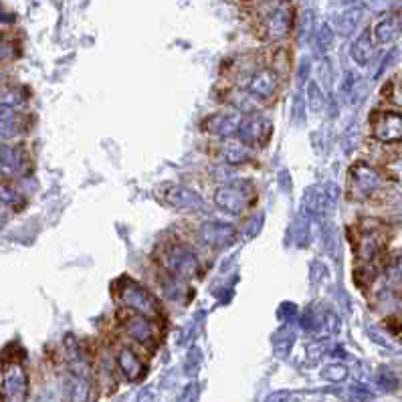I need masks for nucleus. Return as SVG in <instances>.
Segmentation results:
<instances>
[{
	"mask_svg": "<svg viewBox=\"0 0 402 402\" xmlns=\"http://www.w3.org/2000/svg\"><path fill=\"white\" fill-rule=\"evenodd\" d=\"M257 19L261 37L269 43H279L293 30V6L289 0H261Z\"/></svg>",
	"mask_w": 402,
	"mask_h": 402,
	"instance_id": "obj_1",
	"label": "nucleus"
},
{
	"mask_svg": "<svg viewBox=\"0 0 402 402\" xmlns=\"http://www.w3.org/2000/svg\"><path fill=\"white\" fill-rule=\"evenodd\" d=\"M118 297L119 302L136 313H142L150 320L160 317V304L156 302V297L150 293L148 287H143L142 283L134 281V279H123L118 287Z\"/></svg>",
	"mask_w": 402,
	"mask_h": 402,
	"instance_id": "obj_2",
	"label": "nucleus"
},
{
	"mask_svg": "<svg viewBox=\"0 0 402 402\" xmlns=\"http://www.w3.org/2000/svg\"><path fill=\"white\" fill-rule=\"evenodd\" d=\"M162 265L170 275H174L182 281H189L192 277H196V273L200 271V261L196 257L194 249H190L184 243H174V245L166 247L164 255H162Z\"/></svg>",
	"mask_w": 402,
	"mask_h": 402,
	"instance_id": "obj_3",
	"label": "nucleus"
},
{
	"mask_svg": "<svg viewBox=\"0 0 402 402\" xmlns=\"http://www.w3.org/2000/svg\"><path fill=\"white\" fill-rule=\"evenodd\" d=\"M158 196H160V200H164L166 204H170L178 211H186V213H204L207 211L204 198L196 190L182 186V184H162L158 189Z\"/></svg>",
	"mask_w": 402,
	"mask_h": 402,
	"instance_id": "obj_4",
	"label": "nucleus"
},
{
	"mask_svg": "<svg viewBox=\"0 0 402 402\" xmlns=\"http://www.w3.org/2000/svg\"><path fill=\"white\" fill-rule=\"evenodd\" d=\"M386 245V233L380 222H364L360 225V233L356 238V253L364 263L378 259Z\"/></svg>",
	"mask_w": 402,
	"mask_h": 402,
	"instance_id": "obj_5",
	"label": "nucleus"
},
{
	"mask_svg": "<svg viewBox=\"0 0 402 402\" xmlns=\"http://www.w3.org/2000/svg\"><path fill=\"white\" fill-rule=\"evenodd\" d=\"M382 172L366 162H358L350 170V192L356 198H370L382 189Z\"/></svg>",
	"mask_w": 402,
	"mask_h": 402,
	"instance_id": "obj_6",
	"label": "nucleus"
},
{
	"mask_svg": "<svg viewBox=\"0 0 402 402\" xmlns=\"http://www.w3.org/2000/svg\"><path fill=\"white\" fill-rule=\"evenodd\" d=\"M249 184L243 180H229L214 192V204L229 214H243L249 204Z\"/></svg>",
	"mask_w": 402,
	"mask_h": 402,
	"instance_id": "obj_7",
	"label": "nucleus"
},
{
	"mask_svg": "<svg viewBox=\"0 0 402 402\" xmlns=\"http://www.w3.org/2000/svg\"><path fill=\"white\" fill-rule=\"evenodd\" d=\"M238 142H243L247 148H257V146H265L269 136H271V121L263 118L257 112L247 114L241 119L238 125Z\"/></svg>",
	"mask_w": 402,
	"mask_h": 402,
	"instance_id": "obj_8",
	"label": "nucleus"
},
{
	"mask_svg": "<svg viewBox=\"0 0 402 402\" xmlns=\"http://www.w3.org/2000/svg\"><path fill=\"white\" fill-rule=\"evenodd\" d=\"M372 136L382 143L402 142V114L380 112L372 119Z\"/></svg>",
	"mask_w": 402,
	"mask_h": 402,
	"instance_id": "obj_9",
	"label": "nucleus"
},
{
	"mask_svg": "<svg viewBox=\"0 0 402 402\" xmlns=\"http://www.w3.org/2000/svg\"><path fill=\"white\" fill-rule=\"evenodd\" d=\"M121 330L130 340H134L140 346H152L156 340V328L152 320L136 311H130V315L121 320Z\"/></svg>",
	"mask_w": 402,
	"mask_h": 402,
	"instance_id": "obj_10",
	"label": "nucleus"
},
{
	"mask_svg": "<svg viewBox=\"0 0 402 402\" xmlns=\"http://www.w3.org/2000/svg\"><path fill=\"white\" fill-rule=\"evenodd\" d=\"M198 235H200V238H202L209 247L220 249V247H229V245L235 243L237 231H235V227L229 225V222H222V220H209V222L200 225Z\"/></svg>",
	"mask_w": 402,
	"mask_h": 402,
	"instance_id": "obj_11",
	"label": "nucleus"
},
{
	"mask_svg": "<svg viewBox=\"0 0 402 402\" xmlns=\"http://www.w3.org/2000/svg\"><path fill=\"white\" fill-rule=\"evenodd\" d=\"M277 73L273 69H257L247 83V94L255 101H269L277 94Z\"/></svg>",
	"mask_w": 402,
	"mask_h": 402,
	"instance_id": "obj_12",
	"label": "nucleus"
},
{
	"mask_svg": "<svg viewBox=\"0 0 402 402\" xmlns=\"http://www.w3.org/2000/svg\"><path fill=\"white\" fill-rule=\"evenodd\" d=\"M241 119H243V116L237 110H225V112H218L207 119V130H209V134H213L214 138L229 140L238 134Z\"/></svg>",
	"mask_w": 402,
	"mask_h": 402,
	"instance_id": "obj_13",
	"label": "nucleus"
},
{
	"mask_svg": "<svg viewBox=\"0 0 402 402\" xmlns=\"http://www.w3.org/2000/svg\"><path fill=\"white\" fill-rule=\"evenodd\" d=\"M402 33V17L399 12H388L372 26V35L376 45H390Z\"/></svg>",
	"mask_w": 402,
	"mask_h": 402,
	"instance_id": "obj_14",
	"label": "nucleus"
},
{
	"mask_svg": "<svg viewBox=\"0 0 402 402\" xmlns=\"http://www.w3.org/2000/svg\"><path fill=\"white\" fill-rule=\"evenodd\" d=\"M374 51H376V41H374V35H372V28H366L350 49V55H352V61L360 67H366L372 63L374 59Z\"/></svg>",
	"mask_w": 402,
	"mask_h": 402,
	"instance_id": "obj_15",
	"label": "nucleus"
},
{
	"mask_svg": "<svg viewBox=\"0 0 402 402\" xmlns=\"http://www.w3.org/2000/svg\"><path fill=\"white\" fill-rule=\"evenodd\" d=\"M26 394V378L19 366L10 368L4 374V399L6 402H24Z\"/></svg>",
	"mask_w": 402,
	"mask_h": 402,
	"instance_id": "obj_16",
	"label": "nucleus"
},
{
	"mask_svg": "<svg viewBox=\"0 0 402 402\" xmlns=\"http://www.w3.org/2000/svg\"><path fill=\"white\" fill-rule=\"evenodd\" d=\"M118 368L121 370V374L128 380H140L146 372L143 362L136 356V352H132L130 348H121L116 356Z\"/></svg>",
	"mask_w": 402,
	"mask_h": 402,
	"instance_id": "obj_17",
	"label": "nucleus"
},
{
	"mask_svg": "<svg viewBox=\"0 0 402 402\" xmlns=\"http://www.w3.org/2000/svg\"><path fill=\"white\" fill-rule=\"evenodd\" d=\"M362 15H364V10H362L360 4L348 6V8L338 17V33H340L342 37L352 35L356 30V26L360 24V21H362Z\"/></svg>",
	"mask_w": 402,
	"mask_h": 402,
	"instance_id": "obj_18",
	"label": "nucleus"
},
{
	"mask_svg": "<svg viewBox=\"0 0 402 402\" xmlns=\"http://www.w3.org/2000/svg\"><path fill=\"white\" fill-rule=\"evenodd\" d=\"M222 160L231 166L245 164V162L249 160L247 146L243 142H227L225 143V148H222Z\"/></svg>",
	"mask_w": 402,
	"mask_h": 402,
	"instance_id": "obj_19",
	"label": "nucleus"
},
{
	"mask_svg": "<svg viewBox=\"0 0 402 402\" xmlns=\"http://www.w3.org/2000/svg\"><path fill=\"white\" fill-rule=\"evenodd\" d=\"M342 94L346 95V99L350 103H358L364 97V83H362V79L358 75H354V73H348L344 83H342Z\"/></svg>",
	"mask_w": 402,
	"mask_h": 402,
	"instance_id": "obj_20",
	"label": "nucleus"
},
{
	"mask_svg": "<svg viewBox=\"0 0 402 402\" xmlns=\"http://www.w3.org/2000/svg\"><path fill=\"white\" fill-rule=\"evenodd\" d=\"M331 43H333V30L328 24H322L317 35H315V47L320 53H328L331 49Z\"/></svg>",
	"mask_w": 402,
	"mask_h": 402,
	"instance_id": "obj_21",
	"label": "nucleus"
},
{
	"mask_svg": "<svg viewBox=\"0 0 402 402\" xmlns=\"http://www.w3.org/2000/svg\"><path fill=\"white\" fill-rule=\"evenodd\" d=\"M324 101H326V97H324V91L320 89V85L315 83V81H311L308 85V103L309 107H311V112H320L322 107H324Z\"/></svg>",
	"mask_w": 402,
	"mask_h": 402,
	"instance_id": "obj_22",
	"label": "nucleus"
},
{
	"mask_svg": "<svg viewBox=\"0 0 402 402\" xmlns=\"http://www.w3.org/2000/svg\"><path fill=\"white\" fill-rule=\"evenodd\" d=\"M346 376H348V368L342 364H331L324 370V378L331 380V382H342Z\"/></svg>",
	"mask_w": 402,
	"mask_h": 402,
	"instance_id": "obj_23",
	"label": "nucleus"
},
{
	"mask_svg": "<svg viewBox=\"0 0 402 402\" xmlns=\"http://www.w3.org/2000/svg\"><path fill=\"white\" fill-rule=\"evenodd\" d=\"M291 344H293V335H289V338L285 340L283 331L277 333V338H275V350H277L279 354H285V352L291 348Z\"/></svg>",
	"mask_w": 402,
	"mask_h": 402,
	"instance_id": "obj_24",
	"label": "nucleus"
},
{
	"mask_svg": "<svg viewBox=\"0 0 402 402\" xmlns=\"http://www.w3.org/2000/svg\"><path fill=\"white\" fill-rule=\"evenodd\" d=\"M196 396H198V386L196 384H190L184 388V392L180 394L178 402H196Z\"/></svg>",
	"mask_w": 402,
	"mask_h": 402,
	"instance_id": "obj_25",
	"label": "nucleus"
},
{
	"mask_svg": "<svg viewBox=\"0 0 402 402\" xmlns=\"http://www.w3.org/2000/svg\"><path fill=\"white\" fill-rule=\"evenodd\" d=\"M247 227L251 229V231H247V235H249V237H255V235L261 231V227H263V216H253V218H249Z\"/></svg>",
	"mask_w": 402,
	"mask_h": 402,
	"instance_id": "obj_26",
	"label": "nucleus"
},
{
	"mask_svg": "<svg viewBox=\"0 0 402 402\" xmlns=\"http://www.w3.org/2000/svg\"><path fill=\"white\" fill-rule=\"evenodd\" d=\"M289 401V392H275V394H271L267 402H287Z\"/></svg>",
	"mask_w": 402,
	"mask_h": 402,
	"instance_id": "obj_27",
	"label": "nucleus"
},
{
	"mask_svg": "<svg viewBox=\"0 0 402 402\" xmlns=\"http://www.w3.org/2000/svg\"><path fill=\"white\" fill-rule=\"evenodd\" d=\"M344 2H346L348 6H354V4H360L362 0H344Z\"/></svg>",
	"mask_w": 402,
	"mask_h": 402,
	"instance_id": "obj_28",
	"label": "nucleus"
},
{
	"mask_svg": "<svg viewBox=\"0 0 402 402\" xmlns=\"http://www.w3.org/2000/svg\"><path fill=\"white\" fill-rule=\"evenodd\" d=\"M401 320H402V313H401Z\"/></svg>",
	"mask_w": 402,
	"mask_h": 402,
	"instance_id": "obj_29",
	"label": "nucleus"
}]
</instances>
